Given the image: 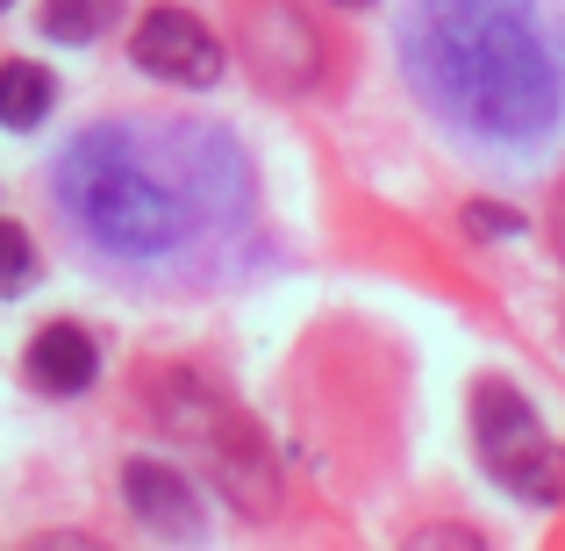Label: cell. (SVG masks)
<instances>
[{"label": "cell", "mask_w": 565, "mask_h": 551, "mask_svg": "<svg viewBox=\"0 0 565 551\" xmlns=\"http://www.w3.org/2000/svg\"><path fill=\"white\" fill-rule=\"evenodd\" d=\"M0 8H8V0H0Z\"/></svg>", "instance_id": "7c38bea8"}, {"label": "cell", "mask_w": 565, "mask_h": 551, "mask_svg": "<svg viewBox=\"0 0 565 551\" xmlns=\"http://www.w3.org/2000/svg\"><path fill=\"white\" fill-rule=\"evenodd\" d=\"M57 201L108 258H166L180 244V201L122 129H86L57 158Z\"/></svg>", "instance_id": "7a4b0ae2"}, {"label": "cell", "mask_w": 565, "mask_h": 551, "mask_svg": "<svg viewBox=\"0 0 565 551\" xmlns=\"http://www.w3.org/2000/svg\"><path fill=\"white\" fill-rule=\"evenodd\" d=\"M51 100H57V86H51L43 65H29V57H8V65H0V123L8 129H36L43 115H51Z\"/></svg>", "instance_id": "52a82bcc"}, {"label": "cell", "mask_w": 565, "mask_h": 551, "mask_svg": "<svg viewBox=\"0 0 565 551\" xmlns=\"http://www.w3.org/2000/svg\"><path fill=\"white\" fill-rule=\"evenodd\" d=\"M466 222H472L480 236H515V230H523V215H509V208H494V201H472Z\"/></svg>", "instance_id": "30bf717a"}, {"label": "cell", "mask_w": 565, "mask_h": 551, "mask_svg": "<svg viewBox=\"0 0 565 551\" xmlns=\"http://www.w3.org/2000/svg\"><path fill=\"white\" fill-rule=\"evenodd\" d=\"M337 8H373V0H337Z\"/></svg>", "instance_id": "8fae6325"}, {"label": "cell", "mask_w": 565, "mask_h": 551, "mask_svg": "<svg viewBox=\"0 0 565 551\" xmlns=\"http://www.w3.org/2000/svg\"><path fill=\"white\" fill-rule=\"evenodd\" d=\"M22 372H29V386H43V394H86L94 372H100V351H94V337H86L79 322H43Z\"/></svg>", "instance_id": "5b68a950"}, {"label": "cell", "mask_w": 565, "mask_h": 551, "mask_svg": "<svg viewBox=\"0 0 565 551\" xmlns=\"http://www.w3.org/2000/svg\"><path fill=\"white\" fill-rule=\"evenodd\" d=\"M29 279H36V244H29V230L0 222V294H22Z\"/></svg>", "instance_id": "9c48e42d"}, {"label": "cell", "mask_w": 565, "mask_h": 551, "mask_svg": "<svg viewBox=\"0 0 565 551\" xmlns=\"http://www.w3.org/2000/svg\"><path fill=\"white\" fill-rule=\"evenodd\" d=\"M129 57H137L151 80H166V86H215L222 80L215 29H207L201 14H186V8H151L143 14L137 36H129Z\"/></svg>", "instance_id": "277c9868"}, {"label": "cell", "mask_w": 565, "mask_h": 551, "mask_svg": "<svg viewBox=\"0 0 565 551\" xmlns=\"http://www.w3.org/2000/svg\"><path fill=\"white\" fill-rule=\"evenodd\" d=\"M122 495H129V509H137L151 530H201V516H193V487L172 466H158V458H129V466H122Z\"/></svg>", "instance_id": "8992f818"}, {"label": "cell", "mask_w": 565, "mask_h": 551, "mask_svg": "<svg viewBox=\"0 0 565 551\" xmlns=\"http://www.w3.org/2000/svg\"><path fill=\"white\" fill-rule=\"evenodd\" d=\"M472 437H480V466L494 473L509 495L537 501V509L565 501V444H552V430L537 423V409H530L515 386H501V380L480 386V401H472Z\"/></svg>", "instance_id": "3957f363"}, {"label": "cell", "mask_w": 565, "mask_h": 551, "mask_svg": "<svg viewBox=\"0 0 565 551\" xmlns=\"http://www.w3.org/2000/svg\"><path fill=\"white\" fill-rule=\"evenodd\" d=\"M401 57L429 108L480 144H537L565 108V57L537 0H423Z\"/></svg>", "instance_id": "6da1fadb"}, {"label": "cell", "mask_w": 565, "mask_h": 551, "mask_svg": "<svg viewBox=\"0 0 565 551\" xmlns=\"http://www.w3.org/2000/svg\"><path fill=\"white\" fill-rule=\"evenodd\" d=\"M115 22V0H43V36L57 43H94Z\"/></svg>", "instance_id": "ba28073f"}]
</instances>
